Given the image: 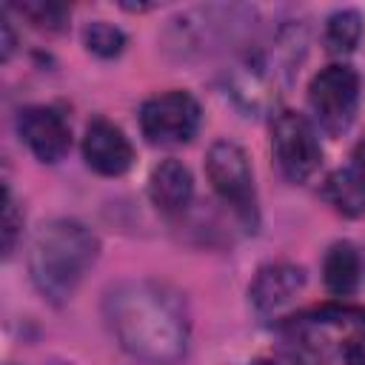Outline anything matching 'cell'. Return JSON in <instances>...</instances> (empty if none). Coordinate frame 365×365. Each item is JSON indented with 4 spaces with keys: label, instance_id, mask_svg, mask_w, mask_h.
<instances>
[{
    "label": "cell",
    "instance_id": "6da1fadb",
    "mask_svg": "<svg viewBox=\"0 0 365 365\" xmlns=\"http://www.w3.org/2000/svg\"><path fill=\"white\" fill-rule=\"evenodd\" d=\"M103 314L117 342L137 359L174 365L188 348V314L168 285L128 279L106 294Z\"/></svg>",
    "mask_w": 365,
    "mask_h": 365
},
{
    "label": "cell",
    "instance_id": "7a4b0ae2",
    "mask_svg": "<svg viewBox=\"0 0 365 365\" xmlns=\"http://www.w3.org/2000/svg\"><path fill=\"white\" fill-rule=\"evenodd\" d=\"M100 251V240L91 228L77 220H51L46 222L29 251V271L37 291L51 302H66L86 271L94 265Z\"/></svg>",
    "mask_w": 365,
    "mask_h": 365
},
{
    "label": "cell",
    "instance_id": "3957f363",
    "mask_svg": "<svg viewBox=\"0 0 365 365\" xmlns=\"http://www.w3.org/2000/svg\"><path fill=\"white\" fill-rule=\"evenodd\" d=\"M308 106L319 128L339 137L351 128L359 106V77L351 66H328L308 86Z\"/></svg>",
    "mask_w": 365,
    "mask_h": 365
},
{
    "label": "cell",
    "instance_id": "277c9868",
    "mask_svg": "<svg viewBox=\"0 0 365 365\" xmlns=\"http://www.w3.org/2000/svg\"><path fill=\"white\" fill-rule=\"evenodd\" d=\"M205 171L214 185V191L240 214L245 225H257V191H254V174L248 165L245 151L237 143L220 140L208 148Z\"/></svg>",
    "mask_w": 365,
    "mask_h": 365
},
{
    "label": "cell",
    "instance_id": "5b68a950",
    "mask_svg": "<svg viewBox=\"0 0 365 365\" xmlns=\"http://www.w3.org/2000/svg\"><path fill=\"white\" fill-rule=\"evenodd\" d=\"M140 128L151 145L188 143L200 128V103L188 91H165L143 103Z\"/></svg>",
    "mask_w": 365,
    "mask_h": 365
},
{
    "label": "cell",
    "instance_id": "8992f818",
    "mask_svg": "<svg viewBox=\"0 0 365 365\" xmlns=\"http://www.w3.org/2000/svg\"><path fill=\"white\" fill-rule=\"evenodd\" d=\"M271 148L279 171L291 182L308 180L322 160V148L314 125L297 111H279L271 125Z\"/></svg>",
    "mask_w": 365,
    "mask_h": 365
},
{
    "label": "cell",
    "instance_id": "52a82bcc",
    "mask_svg": "<svg viewBox=\"0 0 365 365\" xmlns=\"http://www.w3.org/2000/svg\"><path fill=\"white\" fill-rule=\"evenodd\" d=\"M17 131L40 163H57L71 145L68 120L51 106H29L17 114Z\"/></svg>",
    "mask_w": 365,
    "mask_h": 365
},
{
    "label": "cell",
    "instance_id": "ba28073f",
    "mask_svg": "<svg viewBox=\"0 0 365 365\" xmlns=\"http://www.w3.org/2000/svg\"><path fill=\"white\" fill-rule=\"evenodd\" d=\"M83 157L88 163V168H94L97 174L106 177H120L131 168L134 163V148L128 143V137L108 120L94 117L86 125V137H83Z\"/></svg>",
    "mask_w": 365,
    "mask_h": 365
},
{
    "label": "cell",
    "instance_id": "9c48e42d",
    "mask_svg": "<svg viewBox=\"0 0 365 365\" xmlns=\"http://www.w3.org/2000/svg\"><path fill=\"white\" fill-rule=\"evenodd\" d=\"M302 285H305V271L299 265L274 262V265H265L257 271V277L248 288V297H251V305L257 308V314L271 317L279 308H285L302 291Z\"/></svg>",
    "mask_w": 365,
    "mask_h": 365
},
{
    "label": "cell",
    "instance_id": "30bf717a",
    "mask_svg": "<svg viewBox=\"0 0 365 365\" xmlns=\"http://www.w3.org/2000/svg\"><path fill=\"white\" fill-rule=\"evenodd\" d=\"M194 194L191 171L180 160H163L148 177V197L163 214H180Z\"/></svg>",
    "mask_w": 365,
    "mask_h": 365
},
{
    "label": "cell",
    "instance_id": "8fae6325",
    "mask_svg": "<svg viewBox=\"0 0 365 365\" xmlns=\"http://www.w3.org/2000/svg\"><path fill=\"white\" fill-rule=\"evenodd\" d=\"M322 279L334 297H351L359 288L362 265L351 242H334L322 259Z\"/></svg>",
    "mask_w": 365,
    "mask_h": 365
},
{
    "label": "cell",
    "instance_id": "7c38bea8",
    "mask_svg": "<svg viewBox=\"0 0 365 365\" xmlns=\"http://www.w3.org/2000/svg\"><path fill=\"white\" fill-rule=\"evenodd\" d=\"M322 197L345 217H359L365 211V188L362 182L354 177L351 168L345 171H334L328 180H325V188H322Z\"/></svg>",
    "mask_w": 365,
    "mask_h": 365
},
{
    "label": "cell",
    "instance_id": "4fadbf2b",
    "mask_svg": "<svg viewBox=\"0 0 365 365\" xmlns=\"http://www.w3.org/2000/svg\"><path fill=\"white\" fill-rule=\"evenodd\" d=\"M362 37V17L356 9H339L325 23V46L331 54H348Z\"/></svg>",
    "mask_w": 365,
    "mask_h": 365
},
{
    "label": "cell",
    "instance_id": "5bb4252c",
    "mask_svg": "<svg viewBox=\"0 0 365 365\" xmlns=\"http://www.w3.org/2000/svg\"><path fill=\"white\" fill-rule=\"evenodd\" d=\"M17 9L34 29L43 31H63L68 23V9L63 3H51V0H29V3H17L11 6Z\"/></svg>",
    "mask_w": 365,
    "mask_h": 365
},
{
    "label": "cell",
    "instance_id": "9a60e30c",
    "mask_svg": "<svg viewBox=\"0 0 365 365\" xmlns=\"http://www.w3.org/2000/svg\"><path fill=\"white\" fill-rule=\"evenodd\" d=\"M83 43L97 57H117L125 46V34L117 26L106 23V20H94L83 29Z\"/></svg>",
    "mask_w": 365,
    "mask_h": 365
},
{
    "label": "cell",
    "instance_id": "2e32d148",
    "mask_svg": "<svg viewBox=\"0 0 365 365\" xmlns=\"http://www.w3.org/2000/svg\"><path fill=\"white\" fill-rule=\"evenodd\" d=\"M339 356L345 365H365V317L351 325V331L339 339Z\"/></svg>",
    "mask_w": 365,
    "mask_h": 365
},
{
    "label": "cell",
    "instance_id": "e0dca14e",
    "mask_svg": "<svg viewBox=\"0 0 365 365\" xmlns=\"http://www.w3.org/2000/svg\"><path fill=\"white\" fill-rule=\"evenodd\" d=\"M23 228V217L17 214V205H14V197L6 185L3 191V254L9 257L14 251V242H17V234Z\"/></svg>",
    "mask_w": 365,
    "mask_h": 365
},
{
    "label": "cell",
    "instance_id": "ac0fdd59",
    "mask_svg": "<svg viewBox=\"0 0 365 365\" xmlns=\"http://www.w3.org/2000/svg\"><path fill=\"white\" fill-rule=\"evenodd\" d=\"M351 171H354V177L362 182V188H365V134L356 140V145H354V151H351Z\"/></svg>",
    "mask_w": 365,
    "mask_h": 365
},
{
    "label": "cell",
    "instance_id": "d6986e66",
    "mask_svg": "<svg viewBox=\"0 0 365 365\" xmlns=\"http://www.w3.org/2000/svg\"><path fill=\"white\" fill-rule=\"evenodd\" d=\"M11 48H14V34H11V26L3 23V60L11 57Z\"/></svg>",
    "mask_w": 365,
    "mask_h": 365
},
{
    "label": "cell",
    "instance_id": "ffe728a7",
    "mask_svg": "<svg viewBox=\"0 0 365 365\" xmlns=\"http://www.w3.org/2000/svg\"><path fill=\"white\" fill-rule=\"evenodd\" d=\"M251 365H277V362H271V359H254Z\"/></svg>",
    "mask_w": 365,
    "mask_h": 365
}]
</instances>
